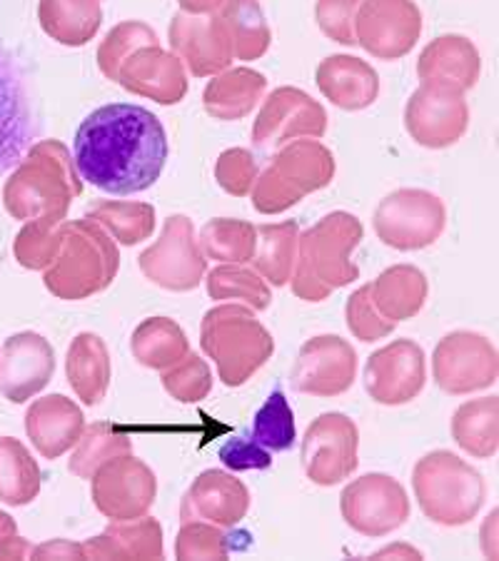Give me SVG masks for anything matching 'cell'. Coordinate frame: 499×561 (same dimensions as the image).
Segmentation results:
<instances>
[{
	"instance_id": "cell-1",
	"label": "cell",
	"mask_w": 499,
	"mask_h": 561,
	"mask_svg": "<svg viewBox=\"0 0 499 561\" xmlns=\"http://www.w3.org/2000/svg\"><path fill=\"white\" fill-rule=\"evenodd\" d=\"M168 156L170 142L160 117L135 103L98 107L80 123L72 142L80 180L117 197L156 185Z\"/></svg>"
},
{
	"instance_id": "cell-2",
	"label": "cell",
	"mask_w": 499,
	"mask_h": 561,
	"mask_svg": "<svg viewBox=\"0 0 499 561\" xmlns=\"http://www.w3.org/2000/svg\"><path fill=\"white\" fill-rule=\"evenodd\" d=\"M200 347L215 362L225 387H242L268 365L275 340L248 307H215L203 317Z\"/></svg>"
},
{
	"instance_id": "cell-3",
	"label": "cell",
	"mask_w": 499,
	"mask_h": 561,
	"mask_svg": "<svg viewBox=\"0 0 499 561\" xmlns=\"http://www.w3.org/2000/svg\"><path fill=\"white\" fill-rule=\"evenodd\" d=\"M412 490L424 517L442 527L469 524L483 510L487 494L483 474L447 449L430 451L417 461Z\"/></svg>"
},
{
	"instance_id": "cell-4",
	"label": "cell",
	"mask_w": 499,
	"mask_h": 561,
	"mask_svg": "<svg viewBox=\"0 0 499 561\" xmlns=\"http://www.w3.org/2000/svg\"><path fill=\"white\" fill-rule=\"evenodd\" d=\"M342 517L362 537H387L410 519V496L395 477L372 472L342 490Z\"/></svg>"
},
{
	"instance_id": "cell-5",
	"label": "cell",
	"mask_w": 499,
	"mask_h": 561,
	"mask_svg": "<svg viewBox=\"0 0 499 561\" xmlns=\"http://www.w3.org/2000/svg\"><path fill=\"white\" fill-rule=\"evenodd\" d=\"M432 375L442 392L452 397L479 392L497 382V350L477 332H450L434 347Z\"/></svg>"
},
{
	"instance_id": "cell-6",
	"label": "cell",
	"mask_w": 499,
	"mask_h": 561,
	"mask_svg": "<svg viewBox=\"0 0 499 561\" xmlns=\"http://www.w3.org/2000/svg\"><path fill=\"white\" fill-rule=\"evenodd\" d=\"M358 424L340 412L320 414L305 432L303 467L310 482L334 486L355 472L360 459Z\"/></svg>"
},
{
	"instance_id": "cell-7",
	"label": "cell",
	"mask_w": 499,
	"mask_h": 561,
	"mask_svg": "<svg viewBox=\"0 0 499 561\" xmlns=\"http://www.w3.org/2000/svg\"><path fill=\"white\" fill-rule=\"evenodd\" d=\"M93 504L111 522L138 519L150 512L158 494L156 472L131 455L113 457L93 474Z\"/></svg>"
},
{
	"instance_id": "cell-8",
	"label": "cell",
	"mask_w": 499,
	"mask_h": 561,
	"mask_svg": "<svg viewBox=\"0 0 499 561\" xmlns=\"http://www.w3.org/2000/svg\"><path fill=\"white\" fill-rule=\"evenodd\" d=\"M358 352L338 334H320L307 340L297 352L290 385L295 392L310 397H340L355 385Z\"/></svg>"
},
{
	"instance_id": "cell-9",
	"label": "cell",
	"mask_w": 499,
	"mask_h": 561,
	"mask_svg": "<svg viewBox=\"0 0 499 561\" xmlns=\"http://www.w3.org/2000/svg\"><path fill=\"white\" fill-rule=\"evenodd\" d=\"M35 123L33 103L23 70L5 48H0V175L18 170L33 150Z\"/></svg>"
},
{
	"instance_id": "cell-10",
	"label": "cell",
	"mask_w": 499,
	"mask_h": 561,
	"mask_svg": "<svg viewBox=\"0 0 499 561\" xmlns=\"http://www.w3.org/2000/svg\"><path fill=\"white\" fill-rule=\"evenodd\" d=\"M428 382L424 350L415 340H395L367 359L365 389L370 400L399 407L420 397Z\"/></svg>"
},
{
	"instance_id": "cell-11",
	"label": "cell",
	"mask_w": 499,
	"mask_h": 561,
	"mask_svg": "<svg viewBox=\"0 0 499 561\" xmlns=\"http://www.w3.org/2000/svg\"><path fill=\"white\" fill-rule=\"evenodd\" d=\"M56 373V352L38 332H21L5 340L0 355V394L15 404L43 392Z\"/></svg>"
},
{
	"instance_id": "cell-12",
	"label": "cell",
	"mask_w": 499,
	"mask_h": 561,
	"mask_svg": "<svg viewBox=\"0 0 499 561\" xmlns=\"http://www.w3.org/2000/svg\"><path fill=\"white\" fill-rule=\"evenodd\" d=\"M250 502L248 486L240 479L223 469H207L188 490L180 506V522H207L223 529L238 527Z\"/></svg>"
},
{
	"instance_id": "cell-13",
	"label": "cell",
	"mask_w": 499,
	"mask_h": 561,
	"mask_svg": "<svg viewBox=\"0 0 499 561\" xmlns=\"http://www.w3.org/2000/svg\"><path fill=\"white\" fill-rule=\"evenodd\" d=\"M25 432L33 447L45 459H58L78 445L86 432V417L80 407L63 394L35 400L25 412Z\"/></svg>"
},
{
	"instance_id": "cell-14",
	"label": "cell",
	"mask_w": 499,
	"mask_h": 561,
	"mask_svg": "<svg viewBox=\"0 0 499 561\" xmlns=\"http://www.w3.org/2000/svg\"><path fill=\"white\" fill-rule=\"evenodd\" d=\"M86 559H162V529L145 514L138 519L111 522L98 537L83 541Z\"/></svg>"
},
{
	"instance_id": "cell-15",
	"label": "cell",
	"mask_w": 499,
	"mask_h": 561,
	"mask_svg": "<svg viewBox=\"0 0 499 561\" xmlns=\"http://www.w3.org/2000/svg\"><path fill=\"white\" fill-rule=\"evenodd\" d=\"M66 375L78 394V400L95 407L105 400L107 387H111V352H107L105 342L93 332H80L76 340L70 342L68 357H66Z\"/></svg>"
},
{
	"instance_id": "cell-16",
	"label": "cell",
	"mask_w": 499,
	"mask_h": 561,
	"mask_svg": "<svg viewBox=\"0 0 499 561\" xmlns=\"http://www.w3.org/2000/svg\"><path fill=\"white\" fill-rule=\"evenodd\" d=\"M499 402L479 397L460 407L452 417V437L475 459H492L499 449Z\"/></svg>"
},
{
	"instance_id": "cell-17",
	"label": "cell",
	"mask_w": 499,
	"mask_h": 561,
	"mask_svg": "<svg viewBox=\"0 0 499 561\" xmlns=\"http://www.w3.org/2000/svg\"><path fill=\"white\" fill-rule=\"evenodd\" d=\"M133 357L148 369H168L178 365L190 352V342L183 328L168 317H152L140 322L131 340Z\"/></svg>"
},
{
	"instance_id": "cell-18",
	"label": "cell",
	"mask_w": 499,
	"mask_h": 561,
	"mask_svg": "<svg viewBox=\"0 0 499 561\" xmlns=\"http://www.w3.org/2000/svg\"><path fill=\"white\" fill-rule=\"evenodd\" d=\"M41 494V467L23 442L0 437V502L31 504Z\"/></svg>"
},
{
	"instance_id": "cell-19",
	"label": "cell",
	"mask_w": 499,
	"mask_h": 561,
	"mask_svg": "<svg viewBox=\"0 0 499 561\" xmlns=\"http://www.w3.org/2000/svg\"><path fill=\"white\" fill-rule=\"evenodd\" d=\"M133 451V439L117 427L113 422H95L90 424V430L83 432V437L78 439L76 451L70 455L68 469L80 479H93L105 461L113 457L131 455Z\"/></svg>"
},
{
	"instance_id": "cell-20",
	"label": "cell",
	"mask_w": 499,
	"mask_h": 561,
	"mask_svg": "<svg viewBox=\"0 0 499 561\" xmlns=\"http://www.w3.org/2000/svg\"><path fill=\"white\" fill-rule=\"evenodd\" d=\"M372 293H375L372 300L377 302V312L397 324L422 310L428 289H424L422 275L415 270H393V273L379 277Z\"/></svg>"
},
{
	"instance_id": "cell-21",
	"label": "cell",
	"mask_w": 499,
	"mask_h": 561,
	"mask_svg": "<svg viewBox=\"0 0 499 561\" xmlns=\"http://www.w3.org/2000/svg\"><path fill=\"white\" fill-rule=\"evenodd\" d=\"M252 439L270 451H287L295 447L297 442L295 414L280 387L258 410L256 422H252Z\"/></svg>"
},
{
	"instance_id": "cell-22",
	"label": "cell",
	"mask_w": 499,
	"mask_h": 561,
	"mask_svg": "<svg viewBox=\"0 0 499 561\" xmlns=\"http://www.w3.org/2000/svg\"><path fill=\"white\" fill-rule=\"evenodd\" d=\"M162 387L175 402L193 404L205 400L213 389V373L207 367L205 359H200L195 352H188V355L168 369H162Z\"/></svg>"
},
{
	"instance_id": "cell-23",
	"label": "cell",
	"mask_w": 499,
	"mask_h": 561,
	"mask_svg": "<svg viewBox=\"0 0 499 561\" xmlns=\"http://www.w3.org/2000/svg\"><path fill=\"white\" fill-rule=\"evenodd\" d=\"M223 527L207 522H183V529L175 541L178 559H228L233 551L230 537L220 531Z\"/></svg>"
},
{
	"instance_id": "cell-24",
	"label": "cell",
	"mask_w": 499,
	"mask_h": 561,
	"mask_svg": "<svg viewBox=\"0 0 499 561\" xmlns=\"http://www.w3.org/2000/svg\"><path fill=\"white\" fill-rule=\"evenodd\" d=\"M372 289L365 287L350 297L348 302V328L355 334L360 342H377L385 340L389 332H393L397 324L385 320L383 314L377 312V307L370 302Z\"/></svg>"
},
{
	"instance_id": "cell-25",
	"label": "cell",
	"mask_w": 499,
	"mask_h": 561,
	"mask_svg": "<svg viewBox=\"0 0 499 561\" xmlns=\"http://www.w3.org/2000/svg\"><path fill=\"white\" fill-rule=\"evenodd\" d=\"M207 293L215 300H228V297H242L245 302H250L252 310H265L270 307V293L262 287L256 277L242 275V273H215L211 283H207Z\"/></svg>"
},
{
	"instance_id": "cell-26",
	"label": "cell",
	"mask_w": 499,
	"mask_h": 561,
	"mask_svg": "<svg viewBox=\"0 0 499 561\" xmlns=\"http://www.w3.org/2000/svg\"><path fill=\"white\" fill-rule=\"evenodd\" d=\"M217 457L230 472H250V469H270L272 451L258 445L252 437H235L228 439L217 451Z\"/></svg>"
},
{
	"instance_id": "cell-27",
	"label": "cell",
	"mask_w": 499,
	"mask_h": 561,
	"mask_svg": "<svg viewBox=\"0 0 499 561\" xmlns=\"http://www.w3.org/2000/svg\"><path fill=\"white\" fill-rule=\"evenodd\" d=\"M33 554V547L23 537H18L15 522L0 512V559H29Z\"/></svg>"
},
{
	"instance_id": "cell-28",
	"label": "cell",
	"mask_w": 499,
	"mask_h": 561,
	"mask_svg": "<svg viewBox=\"0 0 499 561\" xmlns=\"http://www.w3.org/2000/svg\"><path fill=\"white\" fill-rule=\"evenodd\" d=\"M33 559H86L83 545H70L66 539H53L33 549Z\"/></svg>"
}]
</instances>
